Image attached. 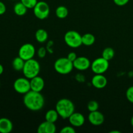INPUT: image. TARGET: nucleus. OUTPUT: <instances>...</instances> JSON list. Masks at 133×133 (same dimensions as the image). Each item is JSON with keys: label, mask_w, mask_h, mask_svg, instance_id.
I'll return each mask as SVG.
<instances>
[{"label": "nucleus", "mask_w": 133, "mask_h": 133, "mask_svg": "<svg viewBox=\"0 0 133 133\" xmlns=\"http://www.w3.org/2000/svg\"><path fill=\"white\" fill-rule=\"evenodd\" d=\"M65 43L71 48H77L83 45L82 44V35L77 31H68L64 36Z\"/></svg>", "instance_id": "nucleus-5"}, {"label": "nucleus", "mask_w": 133, "mask_h": 133, "mask_svg": "<svg viewBox=\"0 0 133 133\" xmlns=\"http://www.w3.org/2000/svg\"><path fill=\"white\" fill-rule=\"evenodd\" d=\"M96 41V38L92 34L86 33L82 36V44L85 46L93 45Z\"/></svg>", "instance_id": "nucleus-20"}, {"label": "nucleus", "mask_w": 133, "mask_h": 133, "mask_svg": "<svg viewBox=\"0 0 133 133\" xmlns=\"http://www.w3.org/2000/svg\"><path fill=\"white\" fill-rule=\"evenodd\" d=\"M35 38L39 43H44L48 40V32L44 29H39L35 32Z\"/></svg>", "instance_id": "nucleus-17"}, {"label": "nucleus", "mask_w": 133, "mask_h": 133, "mask_svg": "<svg viewBox=\"0 0 133 133\" xmlns=\"http://www.w3.org/2000/svg\"><path fill=\"white\" fill-rule=\"evenodd\" d=\"M74 64L67 57H61L58 58L54 63L55 70L61 75H67L74 69Z\"/></svg>", "instance_id": "nucleus-4"}, {"label": "nucleus", "mask_w": 133, "mask_h": 133, "mask_svg": "<svg viewBox=\"0 0 133 133\" xmlns=\"http://www.w3.org/2000/svg\"><path fill=\"white\" fill-rule=\"evenodd\" d=\"M20 1L27 9H33L38 3L37 0H20Z\"/></svg>", "instance_id": "nucleus-25"}, {"label": "nucleus", "mask_w": 133, "mask_h": 133, "mask_svg": "<svg viewBox=\"0 0 133 133\" xmlns=\"http://www.w3.org/2000/svg\"><path fill=\"white\" fill-rule=\"evenodd\" d=\"M27 8L22 3V2H18L16 3L14 6V12L17 16H22L27 13Z\"/></svg>", "instance_id": "nucleus-19"}, {"label": "nucleus", "mask_w": 133, "mask_h": 133, "mask_svg": "<svg viewBox=\"0 0 133 133\" xmlns=\"http://www.w3.org/2000/svg\"><path fill=\"white\" fill-rule=\"evenodd\" d=\"M92 84L96 88L102 89L107 84V79L103 74H96L92 79Z\"/></svg>", "instance_id": "nucleus-14"}, {"label": "nucleus", "mask_w": 133, "mask_h": 133, "mask_svg": "<svg viewBox=\"0 0 133 133\" xmlns=\"http://www.w3.org/2000/svg\"><path fill=\"white\" fill-rule=\"evenodd\" d=\"M131 125H132V127H133V116H132V118H131Z\"/></svg>", "instance_id": "nucleus-35"}, {"label": "nucleus", "mask_w": 133, "mask_h": 133, "mask_svg": "<svg viewBox=\"0 0 133 133\" xmlns=\"http://www.w3.org/2000/svg\"><path fill=\"white\" fill-rule=\"evenodd\" d=\"M55 14L57 18L60 19H64L68 15V10L64 6H59L55 10Z\"/></svg>", "instance_id": "nucleus-22"}, {"label": "nucleus", "mask_w": 133, "mask_h": 133, "mask_svg": "<svg viewBox=\"0 0 133 133\" xmlns=\"http://www.w3.org/2000/svg\"><path fill=\"white\" fill-rule=\"evenodd\" d=\"M109 67V61L103 57H99L91 63V69L95 74H103L108 70Z\"/></svg>", "instance_id": "nucleus-6"}, {"label": "nucleus", "mask_w": 133, "mask_h": 133, "mask_svg": "<svg viewBox=\"0 0 133 133\" xmlns=\"http://www.w3.org/2000/svg\"><path fill=\"white\" fill-rule=\"evenodd\" d=\"M61 133H75L76 132L75 129H74V127L71 126H66V127H63L62 129L61 130Z\"/></svg>", "instance_id": "nucleus-28"}, {"label": "nucleus", "mask_w": 133, "mask_h": 133, "mask_svg": "<svg viewBox=\"0 0 133 133\" xmlns=\"http://www.w3.org/2000/svg\"><path fill=\"white\" fill-rule=\"evenodd\" d=\"M30 83H31V90L38 92H41V91L44 89V85H45V83H44V80L43 79V78L38 75L30 79Z\"/></svg>", "instance_id": "nucleus-13"}, {"label": "nucleus", "mask_w": 133, "mask_h": 133, "mask_svg": "<svg viewBox=\"0 0 133 133\" xmlns=\"http://www.w3.org/2000/svg\"><path fill=\"white\" fill-rule=\"evenodd\" d=\"M74 67L79 71L88 70L91 66V62L88 58L85 57H79L73 62Z\"/></svg>", "instance_id": "nucleus-11"}, {"label": "nucleus", "mask_w": 133, "mask_h": 133, "mask_svg": "<svg viewBox=\"0 0 133 133\" xmlns=\"http://www.w3.org/2000/svg\"><path fill=\"white\" fill-rule=\"evenodd\" d=\"M53 42L51 41V40L48 42V44H47L46 49H47V51H48V52H49V53H53Z\"/></svg>", "instance_id": "nucleus-30"}, {"label": "nucleus", "mask_w": 133, "mask_h": 133, "mask_svg": "<svg viewBox=\"0 0 133 133\" xmlns=\"http://www.w3.org/2000/svg\"><path fill=\"white\" fill-rule=\"evenodd\" d=\"M67 58L70 60L71 62H74L77 58V54L75 53V52H70L67 56Z\"/></svg>", "instance_id": "nucleus-31"}, {"label": "nucleus", "mask_w": 133, "mask_h": 133, "mask_svg": "<svg viewBox=\"0 0 133 133\" xmlns=\"http://www.w3.org/2000/svg\"><path fill=\"white\" fill-rule=\"evenodd\" d=\"M58 117H59V115L56 109H51V110H48L45 114V119L47 122L55 123L58 120Z\"/></svg>", "instance_id": "nucleus-18"}, {"label": "nucleus", "mask_w": 133, "mask_h": 133, "mask_svg": "<svg viewBox=\"0 0 133 133\" xmlns=\"http://www.w3.org/2000/svg\"><path fill=\"white\" fill-rule=\"evenodd\" d=\"M56 129L57 128L55 123L45 121L39 125L37 132L38 133H55Z\"/></svg>", "instance_id": "nucleus-15"}, {"label": "nucleus", "mask_w": 133, "mask_h": 133, "mask_svg": "<svg viewBox=\"0 0 133 133\" xmlns=\"http://www.w3.org/2000/svg\"><path fill=\"white\" fill-rule=\"evenodd\" d=\"M47 52H48V51H47L46 48H44V47H41V48H40L38 49L37 55L39 58H42L46 56Z\"/></svg>", "instance_id": "nucleus-27"}, {"label": "nucleus", "mask_w": 133, "mask_h": 133, "mask_svg": "<svg viewBox=\"0 0 133 133\" xmlns=\"http://www.w3.org/2000/svg\"><path fill=\"white\" fill-rule=\"evenodd\" d=\"M14 89L17 93L20 94H25L31 90V83L29 79L25 77H19L16 79L13 84Z\"/></svg>", "instance_id": "nucleus-8"}, {"label": "nucleus", "mask_w": 133, "mask_h": 133, "mask_svg": "<svg viewBox=\"0 0 133 133\" xmlns=\"http://www.w3.org/2000/svg\"><path fill=\"white\" fill-rule=\"evenodd\" d=\"M88 121L92 125L95 126H99L105 122V116L101 112L96 111L90 112L88 114Z\"/></svg>", "instance_id": "nucleus-10"}, {"label": "nucleus", "mask_w": 133, "mask_h": 133, "mask_svg": "<svg viewBox=\"0 0 133 133\" xmlns=\"http://www.w3.org/2000/svg\"><path fill=\"white\" fill-rule=\"evenodd\" d=\"M68 120L71 125L74 127H81L85 122V118L84 115L80 112H74L68 118Z\"/></svg>", "instance_id": "nucleus-12"}, {"label": "nucleus", "mask_w": 133, "mask_h": 133, "mask_svg": "<svg viewBox=\"0 0 133 133\" xmlns=\"http://www.w3.org/2000/svg\"><path fill=\"white\" fill-rule=\"evenodd\" d=\"M23 102L27 109L32 111H38L44 105L45 100L40 92L30 90L25 94L23 99Z\"/></svg>", "instance_id": "nucleus-1"}, {"label": "nucleus", "mask_w": 133, "mask_h": 133, "mask_svg": "<svg viewBox=\"0 0 133 133\" xmlns=\"http://www.w3.org/2000/svg\"><path fill=\"white\" fill-rule=\"evenodd\" d=\"M87 109L90 112H93L98 110L99 109V103L96 101L92 100L89 101L87 105Z\"/></svg>", "instance_id": "nucleus-24"}, {"label": "nucleus", "mask_w": 133, "mask_h": 133, "mask_svg": "<svg viewBox=\"0 0 133 133\" xmlns=\"http://www.w3.org/2000/svg\"><path fill=\"white\" fill-rule=\"evenodd\" d=\"M110 133H120V132L118 131H112L111 132H110Z\"/></svg>", "instance_id": "nucleus-34"}, {"label": "nucleus", "mask_w": 133, "mask_h": 133, "mask_svg": "<svg viewBox=\"0 0 133 133\" xmlns=\"http://www.w3.org/2000/svg\"><path fill=\"white\" fill-rule=\"evenodd\" d=\"M3 71H4V68H3V66H2V65L0 64V75H1V74L3 73Z\"/></svg>", "instance_id": "nucleus-33"}, {"label": "nucleus", "mask_w": 133, "mask_h": 133, "mask_svg": "<svg viewBox=\"0 0 133 133\" xmlns=\"http://www.w3.org/2000/svg\"><path fill=\"white\" fill-rule=\"evenodd\" d=\"M6 10V9L5 5L2 1H0V15H3V14H5Z\"/></svg>", "instance_id": "nucleus-32"}, {"label": "nucleus", "mask_w": 133, "mask_h": 133, "mask_svg": "<svg viewBox=\"0 0 133 133\" xmlns=\"http://www.w3.org/2000/svg\"><path fill=\"white\" fill-rule=\"evenodd\" d=\"M126 97L131 103H133V86L130 87L126 91Z\"/></svg>", "instance_id": "nucleus-26"}, {"label": "nucleus", "mask_w": 133, "mask_h": 133, "mask_svg": "<svg viewBox=\"0 0 133 133\" xmlns=\"http://www.w3.org/2000/svg\"><path fill=\"white\" fill-rule=\"evenodd\" d=\"M55 109L62 119H68L75 112V105L71 100L63 98L58 100L56 104Z\"/></svg>", "instance_id": "nucleus-2"}, {"label": "nucleus", "mask_w": 133, "mask_h": 133, "mask_svg": "<svg viewBox=\"0 0 133 133\" xmlns=\"http://www.w3.org/2000/svg\"><path fill=\"white\" fill-rule=\"evenodd\" d=\"M113 1H114V3L116 5L119 6H122L127 5L129 2L130 0H113Z\"/></svg>", "instance_id": "nucleus-29"}, {"label": "nucleus", "mask_w": 133, "mask_h": 133, "mask_svg": "<svg viewBox=\"0 0 133 133\" xmlns=\"http://www.w3.org/2000/svg\"><path fill=\"white\" fill-rule=\"evenodd\" d=\"M115 55L114 50L112 48H106L104 49L102 52V57L107 61H110L112 59Z\"/></svg>", "instance_id": "nucleus-23"}, {"label": "nucleus", "mask_w": 133, "mask_h": 133, "mask_svg": "<svg viewBox=\"0 0 133 133\" xmlns=\"http://www.w3.org/2000/svg\"><path fill=\"white\" fill-rule=\"evenodd\" d=\"M40 71V64L37 61L33 58H31L25 62L24 66L22 70L24 76L29 79H31L32 78L38 75Z\"/></svg>", "instance_id": "nucleus-3"}, {"label": "nucleus", "mask_w": 133, "mask_h": 133, "mask_svg": "<svg viewBox=\"0 0 133 133\" xmlns=\"http://www.w3.org/2000/svg\"><path fill=\"white\" fill-rule=\"evenodd\" d=\"M13 129L11 121L6 118H0V133H10Z\"/></svg>", "instance_id": "nucleus-16"}, {"label": "nucleus", "mask_w": 133, "mask_h": 133, "mask_svg": "<svg viewBox=\"0 0 133 133\" xmlns=\"http://www.w3.org/2000/svg\"><path fill=\"white\" fill-rule=\"evenodd\" d=\"M36 50L35 48L32 44L26 43L23 44L18 51V56L24 60L25 61L33 58L35 55Z\"/></svg>", "instance_id": "nucleus-9"}, {"label": "nucleus", "mask_w": 133, "mask_h": 133, "mask_svg": "<svg viewBox=\"0 0 133 133\" xmlns=\"http://www.w3.org/2000/svg\"><path fill=\"white\" fill-rule=\"evenodd\" d=\"M25 61L22 59L19 56L14 58L12 61V67L14 70L17 71H22Z\"/></svg>", "instance_id": "nucleus-21"}, {"label": "nucleus", "mask_w": 133, "mask_h": 133, "mask_svg": "<svg viewBox=\"0 0 133 133\" xmlns=\"http://www.w3.org/2000/svg\"><path fill=\"white\" fill-rule=\"evenodd\" d=\"M33 12L38 19H46L49 16L50 12L49 5L45 1H38L36 5L33 8Z\"/></svg>", "instance_id": "nucleus-7"}]
</instances>
